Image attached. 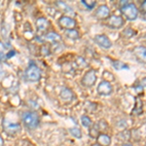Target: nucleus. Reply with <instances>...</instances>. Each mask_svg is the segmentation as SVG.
Instances as JSON below:
<instances>
[{"instance_id": "nucleus-17", "label": "nucleus", "mask_w": 146, "mask_h": 146, "mask_svg": "<svg viewBox=\"0 0 146 146\" xmlns=\"http://www.w3.org/2000/svg\"><path fill=\"white\" fill-rule=\"evenodd\" d=\"M56 4V6H58L60 9H62V11L65 12V13H68V14H74V12H73L72 9L70 8V7L67 5V4H65L64 2H60V1H58Z\"/></svg>"}, {"instance_id": "nucleus-28", "label": "nucleus", "mask_w": 146, "mask_h": 146, "mask_svg": "<svg viewBox=\"0 0 146 146\" xmlns=\"http://www.w3.org/2000/svg\"><path fill=\"white\" fill-rule=\"evenodd\" d=\"M140 86L142 87V88H146V78H143L140 81Z\"/></svg>"}, {"instance_id": "nucleus-29", "label": "nucleus", "mask_w": 146, "mask_h": 146, "mask_svg": "<svg viewBox=\"0 0 146 146\" xmlns=\"http://www.w3.org/2000/svg\"><path fill=\"white\" fill-rule=\"evenodd\" d=\"M141 9H143L144 11H146V1H144L142 4H141Z\"/></svg>"}, {"instance_id": "nucleus-27", "label": "nucleus", "mask_w": 146, "mask_h": 146, "mask_svg": "<svg viewBox=\"0 0 146 146\" xmlns=\"http://www.w3.org/2000/svg\"><path fill=\"white\" fill-rule=\"evenodd\" d=\"M16 54V52L14 51V50H10L8 52V53H6V58H12L14 55Z\"/></svg>"}, {"instance_id": "nucleus-13", "label": "nucleus", "mask_w": 146, "mask_h": 146, "mask_svg": "<svg viewBox=\"0 0 146 146\" xmlns=\"http://www.w3.org/2000/svg\"><path fill=\"white\" fill-rule=\"evenodd\" d=\"M60 96L62 100L64 101H71L73 100V92L70 90L69 88H66V87H63V88L60 90Z\"/></svg>"}, {"instance_id": "nucleus-20", "label": "nucleus", "mask_w": 146, "mask_h": 146, "mask_svg": "<svg viewBox=\"0 0 146 146\" xmlns=\"http://www.w3.org/2000/svg\"><path fill=\"white\" fill-rule=\"evenodd\" d=\"M113 67L117 70H121V69H128L129 66L124 62H113Z\"/></svg>"}, {"instance_id": "nucleus-15", "label": "nucleus", "mask_w": 146, "mask_h": 146, "mask_svg": "<svg viewBox=\"0 0 146 146\" xmlns=\"http://www.w3.org/2000/svg\"><path fill=\"white\" fill-rule=\"evenodd\" d=\"M45 38L47 41L51 42V43L53 44H56V43H60V41H62V37H60V34H58L56 32H48V33L46 34Z\"/></svg>"}, {"instance_id": "nucleus-30", "label": "nucleus", "mask_w": 146, "mask_h": 146, "mask_svg": "<svg viewBox=\"0 0 146 146\" xmlns=\"http://www.w3.org/2000/svg\"><path fill=\"white\" fill-rule=\"evenodd\" d=\"M4 145V140H3V137L0 135V146H3Z\"/></svg>"}, {"instance_id": "nucleus-26", "label": "nucleus", "mask_w": 146, "mask_h": 146, "mask_svg": "<svg viewBox=\"0 0 146 146\" xmlns=\"http://www.w3.org/2000/svg\"><path fill=\"white\" fill-rule=\"evenodd\" d=\"M5 46H4V44L2 43V42H0V54L1 55H4V56H6V54H5Z\"/></svg>"}, {"instance_id": "nucleus-35", "label": "nucleus", "mask_w": 146, "mask_h": 146, "mask_svg": "<svg viewBox=\"0 0 146 146\" xmlns=\"http://www.w3.org/2000/svg\"><path fill=\"white\" fill-rule=\"evenodd\" d=\"M145 146H146V145H145Z\"/></svg>"}, {"instance_id": "nucleus-19", "label": "nucleus", "mask_w": 146, "mask_h": 146, "mask_svg": "<svg viewBox=\"0 0 146 146\" xmlns=\"http://www.w3.org/2000/svg\"><path fill=\"white\" fill-rule=\"evenodd\" d=\"M81 123L85 128H90V127H92V124H93L92 123V120L88 116H86V115H83L81 117Z\"/></svg>"}, {"instance_id": "nucleus-2", "label": "nucleus", "mask_w": 146, "mask_h": 146, "mask_svg": "<svg viewBox=\"0 0 146 146\" xmlns=\"http://www.w3.org/2000/svg\"><path fill=\"white\" fill-rule=\"evenodd\" d=\"M2 129L3 131L9 136H15L22 131V126L17 122H12L9 119L3 118L2 120Z\"/></svg>"}, {"instance_id": "nucleus-24", "label": "nucleus", "mask_w": 146, "mask_h": 146, "mask_svg": "<svg viewBox=\"0 0 146 146\" xmlns=\"http://www.w3.org/2000/svg\"><path fill=\"white\" fill-rule=\"evenodd\" d=\"M82 3L84 4V6H86L88 9H93L96 6V1H90V0H83Z\"/></svg>"}, {"instance_id": "nucleus-10", "label": "nucleus", "mask_w": 146, "mask_h": 146, "mask_svg": "<svg viewBox=\"0 0 146 146\" xmlns=\"http://www.w3.org/2000/svg\"><path fill=\"white\" fill-rule=\"evenodd\" d=\"M96 17L98 19H100V20H105V19H108L110 16V9L109 7L107 5H100L98 7V9H96Z\"/></svg>"}, {"instance_id": "nucleus-8", "label": "nucleus", "mask_w": 146, "mask_h": 146, "mask_svg": "<svg viewBox=\"0 0 146 146\" xmlns=\"http://www.w3.org/2000/svg\"><path fill=\"white\" fill-rule=\"evenodd\" d=\"M113 92L112 85L107 81H101L98 86V93L100 96H110Z\"/></svg>"}, {"instance_id": "nucleus-1", "label": "nucleus", "mask_w": 146, "mask_h": 146, "mask_svg": "<svg viewBox=\"0 0 146 146\" xmlns=\"http://www.w3.org/2000/svg\"><path fill=\"white\" fill-rule=\"evenodd\" d=\"M22 122L27 129H35L40 124V118L36 112L25 111L22 114Z\"/></svg>"}, {"instance_id": "nucleus-5", "label": "nucleus", "mask_w": 146, "mask_h": 146, "mask_svg": "<svg viewBox=\"0 0 146 146\" xmlns=\"http://www.w3.org/2000/svg\"><path fill=\"white\" fill-rule=\"evenodd\" d=\"M96 82V73L94 69L88 70L81 80V84L86 88H91Z\"/></svg>"}, {"instance_id": "nucleus-22", "label": "nucleus", "mask_w": 146, "mask_h": 146, "mask_svg": "<svg viewBox=\"0 0 146 146\" xmlns=\"http://www.w3.org/2000/svg\"><path fill=\"white\" fill-rule=\"evenodd\" d=\"M40 54H41V55L43 56H50V54H51L50 48H49L48 46H46V45L42 46L41 48H40Z\"/></svg>"}, {"instance_id": "nucleus-32", "label": "nucleus", "mask_w": 146, "mask_h": 146, "mask_svg": "<svg viewBox=\"0 0 146 146\" xmlns=\"http://www.w3.org/2000/svg\"><path fill=\"white\" fill-rule=\"evenodd\" d=\"M122 146H133V145H131V144H123Z\"/></svg>"}, {"instance_id": "nucleus-14", "label": "nucleus", "mask_w": 146, "mask_h": 146, "mask_svg": "<svg viewBox=\"0 0 146 146\" xmlns=\"http://www.w3.org/2000/svg\"><path fill=\"white\" fill-rule=\"evenodd\" d=\"M96 140H98V144L100 146H109L111 144V138L106 133H100L96 137Z\"/></svg>"}, {"instance_id": "nucleus-7", "label": "nucleus", "mask_w": 146, "mask_h": 146, "mask_svg": "<svg viewBox=\"0 0 146 146\" xmlns=\"http://www.w3.org/2000/svg\"><path fill=\"white\" fill-rule=\"evenodd\" d=\"M125 25V21L124 19L120 16H111L107 19V22H106V25L111 28H114V29H119L121 28L123 25Z\"/></svg>"}, {"instance_id": "nucleus-25", "label": "nucleus", "mask_w": 146, "mask_h": 146, "mask_svg": "<svg viewBox=\"0 0 146 146\" xmlns=\"http://www.w3.org/2000/svg\"><path fill=\"white\" fill-rule=\"evenodd\" d=\"M123 34L124 35H126L127 37H131L133 35H135V31H133L131 28H126V29L124 30V32H123Z\"/></svg>"}, {"instance_id": "nucleus-18", "label": "nucleus", "mask_w": 146, "mask_h": 146, "mask_svg": "<svg viewBox=\"0 0 146 146\" xmlns=\"http://www.w3.org/2000/svg\"><path fill=\"white\" fill-rule=\"evenodd\" d=\"M65 35L68 38L72 39V40H76L79 38V32L76 29H68L65 30Z\"/></svg>"}, {"instance_id": "nucleus-23", "label": "nucleus", "mask_w": 146, "mask_h": 146, "mask_svg": "<svg viewBox=\"0 0 146 146\" xmlns=\"http://www.w3.org/2000/svg\"><path fill=\"white\" fill-rule=\"evenodd\" d=\"M76 65H78V66L81 68H84V67L88 66V63L86 62V60H85L83 58L78 56V58H76Z\"/></svg>"}, {"instance_id": "nucleus-21", "label": "nucleus", "mask_w": 146, "mask_h": 146, "mask_svg": "<svg viewBox=\"0 0 146 146\" xmlns=\"http://www.w3.org/2000/svg\"><path fill=\"white\" fill-rule=\"evenodd\" d=\"M69 131L74 137H76V138L82 137V133H81V131H80V129L78 128H71V129H69Z\"/></svg>"}, {"instance_id": "nucleus-3", "label": "nucleus", "mask_w": 146, "mask_h": 146, "mask_svg": "<svg viewBox=\"0 0 146 146\" xmlns=\"http://www.w3.org/2000/svg\"><path fill=\"white\" fill-rule=\"evenodd\" d=\"M25 78L29 82H37L41 79V70L35 63L30 62L25 71Z\"/></svg>"}, {"instance_id": "nucleus-9", "label": "nucleus", "mask_w": 146, "mask_h": 146, "mask_svg": "<svg viewBox=\"0 0 146 146\" xmlns=\"http://www.w3.org/2000/svg\"><path fill=\"white\" fill-rule=\"evenodd\" d=\"M95 41L98 46L102 47L103 49H110L112 47V42L104 34H98L96 35Z\"/></svg>"}, {"instance_id": "nucleus-12", "label": "nucleus", "mask_w": 146, "mask_h": 146, "mask_svg": "<svg viewBox=\"0 0 146 146\" xmlns=\"http://www.w3.org/2000/svg\"><path fill=\"white\" fill-rule=\"evenodd\" d=\"M49 25H50V23H49V21L47 20L46 18L41 17L36 20V28L40 32L47 30V28L49 27Z\"/></svg>"}, {"instance_id": "nucleus-33", "label": "nucleus", "mask_w": 146, "mask_h": 146, "mask_svg": "<svg viewBox=\"0 0 146 146\" xmlns=\"http://www.w3.org/2000/svg\"><path fill=\"white\" fill-rule=\"evenodd\" d=\"M92 146H100V145H98V143H96V144H93V145H92Z\"/></svg>"}, {"instance_id": "nucleus-31", "label": "nucleus", "mask_w": 146, "mask_h": 146, "mask_svg": "<svg viewBox=\"0 0 146 146\" xmlns=\"http://www.w3.org/2000/svg\"><path fill=\"white\" fill-rule=\"evenodd\" d=\"M4 58H6V56H4V55H1V54H0V62H1V60H3Z\"/></svg>"}, {"instance_id": "nucleus-6", "label": "nucleus", "mask_w": 146, "mask_h": 146, "mask_svg": "<svg viewBox=\"0 0 146 146\" xmlns=\"http://www.w3.org/2000/svg\"><path fill=\"white\" fill-rule=\"evenodd\" d=\"M58 25L62 28H64L65 30L68 29H74L76 27L77 23L73 18L69 17V16H63L58 19Z\"/></svg>"}, {"instance_id": "nucleus-11", "label": "nucleus", "mask_w": 146, "mask_h": 146, "mask_svg": "<svg viewBox=\"0 0 146 146\" xmlns=\"http://www.w3.org/2000/svg\"><path fill=\"white\" fill-rule=\"evenodd\" d=\"M133 54H135V58H137L139 62L146 63V48L143 46L136 47L133 50Z\"/></svg>"}, {"instance_id": "nucleus-34", "label": "nucleus", "mask_w": 146, "mask_h": 146, "mask_svg": "<svg viewBox=\"0 0 146 146\" xmlns=\"http://www.w3.org/2000/svg\"><path fill=\"white\" fill-rule=\"evenodd\" d=\"M144 20L146 21V12H145V14H144Z\"/></svg>"}, {"instance_id": "nucleus-4", "label": "nucleus", "mask_w": 146, "mask_h": 146, "mask_svg": "<svg viewBox=\"0 0 146 146\" xmlns=\"http://www.w3.org/2000/svg\"><path fill=\"white\" fill-rule=\"evenodd\" d=\"M121 13L127 20L135 21L138 16V9L133 3H128L121 7Z\"/></svg>"}, {"instance_id": "nucleus-16", "label": "nucleus", "mask_w": 146, "mask_h": 146, "mask_svg": "<svg viewBox=\"0 0 146 146\" xmlns=\"http://www.w3.org/2000/svg\"><path fill=\"white\" fill-rule=\"evenodd\" d=\"M142 113V102L139 98H135V106L133 110V114L140 115Z\"/></svg>"}]
</instances>
